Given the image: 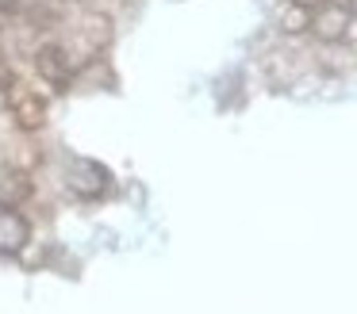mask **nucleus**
Returning <instances> with one entry per match:
<instances>
[{"mask_svg": "<svg viewBox=\"0 0 357 314\" xmlns=\"http://www.w3.org/2000/svg\"><path fill=\"white\" fill-rule=\"evenodd\" d=\"M35 69H39L50 84H70V77H73L70 54H66L62 46H43L39 58H35Z\"/></svg>", "mask_w": 357, "mask_h": 314, "instance_id": "f257e3e1", "label": "nucleus"}, {"mask_svg": "<svg viewBox=\"0 0 357 314\" xmlns=\"http://www.w3.org/2000/svg\"><path fill=\"white\" fill-rule=\"evenodd\" d=\"M20 12V0H0V15H12Z\"/></svg>", "mask_w": 357, "mask_h": 314, "instance_id": "39448f33", "label": "nucleus"}, {"mask_svg": "<svg viewBox=\"0 0 357 314\" xmlns=\"http://www.w3.org/2000/svg\"><path fill=\"white\" fill-rule=\"evenodd\" d=\"M8 104H12V111H16V119L24 123V127H39V123H43V104L27 88H12L8 92Z\"/></svg>", "mask_w": 357, "mask_h": 314, "instance_id": "f03ea898", "label": "nucleus"}, {"mask_svg": "<svg viewBox=\"0 0 357 314\" xmlns=\"http://www.w3.org/2000/svg\"><path fill=\"white\" fill-rule=\"evenodd\" d=\"M24 237H27V222L16 214V207H4V214H0V249H16Z\"/></svg>", "mask_w": 357, "mask_h": 314, "instance_id": "7ed1b4c3", "label": "nucleus"}, {"mask_svg": "<svg viewBox=\"0 0 357 314\" xmlns=\"http://www.w3.org/2000/svg\"><path fill=\"white\" fill-rule=\"evenodd\" d=\"M27 191L31 188H27L24 176H4V180H0V207H16Z\"/></svg>", "mask_w": 357, "mask_h": 314, "instance_id": "20e7f679", "label": "nucleus"}]
</instances>
